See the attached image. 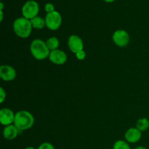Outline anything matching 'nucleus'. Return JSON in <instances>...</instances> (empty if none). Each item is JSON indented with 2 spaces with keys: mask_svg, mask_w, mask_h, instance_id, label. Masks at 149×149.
<instances>
[{
  "mask_svg": "<svg viewBox=\"0 0 149 149\" xmlns=\"http://www.w3.org/2000/svg\"><path fill=\"white\" fill-rule=\"evenodd\" d=\"M35 122L33 114L26 110H20L15 113L14 125L19 131H25L31 129Z\"/></svg>",
  "mask_w": 149,
  "mask_h": 149,
  "instance_id": "nucleus-1",
  "label": "nucleus"
},
{
  "mask_svg": "<svg viewBox=\"0 0 149 149\" xmlns=\"http://www.w3.org/2000/svg\"><path fill=\"white\" fill-rule=\"evenodd\" d=\"M30 52L33 58L37 61H44L49 58L50 53L46 42L40 39H35L32 41L30 45Z\"/></svg>",
  "mask_w": 149,
  "mask_h": 149,
  "instance_id": "nucleus-2",
  "label": "nucleus"
},
{
  "mask_svg": "<svg viewBox=\"0 0 149 149\" xmlns=\"http://www.w3.org/2000/svg\"><path fill=\"white\" fill-rule=\"evenodd\" d=\"M13 28L16 36L21 39L29 37L33 29L31 20L24 17L15 19L13 22Z\"/></svg>",
  "mask_w": 149,
  "mask_h": 149,
  "instance_id": "nucleus-3",
  "label": "nucleus"
},
{
  "mask_svg": "<svg viewBox=\"0 0 149 149\" xmlns=\"http://www.w3.org/2000/svg\"><path fill=\"white\" fill-rule=\"evenodd\" d=\"M21 12L23 17L31 20L38 16L39 12V4L34 0H29L23 4Z\"/></svg>",
  "mask_w": 149,
  "mask_h": 149,
  "instance_id": "nucleus-4",
  "label": "nucleus"
},
{
  "mask_svg": "<svg viewBox=\"0 0 149 149\" xmlns=\"http://www.w3.org/2000/svg\"><path fill=\"white\" fill-rule=\"evenodd\" d=\"M46 27L50 31H57L60 29L62 24V16L58 11L47 13L45 16Z\"/></svg>",
  "mask_w": 149,
  "mask_h": 149,
  "instance_id": "nucleus-5",
  "label": "nucleus"
},
{
  "mask_svg": "<svg viewBox=\"0 0 149 149\" xmlns=\"http://www.w3.org/2000/svg\"><path fill=\"white\" fill-rule=\"evenodd\" d=\"M113 43L119 47H125L127 46L130 41V35L126 31L119 29L113 32L112 36Z\"/></svg>",
  "mask_w": 149,
  "mask_h": 149,
  "instance_id": "nucleus-6",
  "label": "nucleus"
},
{
  "mask_svg": "<svg viewBox=\"0 0 149 149\" xmlns=\"http://www.w3.org/2000/svg\"><path fill=\"white\" fill-rule=\"evenodd\" d=\"M68 47L73 53L76 54L84 49V42L82 39L78 35L72 34L68 39Z\"/></svg>",
  "mask_w": 149,
  "mask_h": 149,
  "instance_id": "nucleus-7",
  "label": "nucleus"
},
{
  "mask_svg": "<svg viewBox=\"0 0 149 149\" xmlns=\"http://www.w3.org/2000/svg\"><path fill=\"white\" fill-rule=\"evenodd\" d=\"M49 60L55 65H62L67 62L68 56L64 51L58 49L53 51H50Z\"/></svg>",
  "mask_w": 149,
  "mask_h": 149,
  "instance_id": "nucleus-8",
  "label": "nucleus"
},
{
  "mask_svg": "<svg viewBox=\"0 0 149 149\" xmlns=\"http://www.w3.org/2000/svg\"><path fill=\"white\" fill-rule=\"evenodd\" d=\"M0 77L5 81H14L17 77V72L10 65H1L0 66Z\"/></svg>",
  "mask_w": 149,
  "mask_h": 149,
  "instance_id": "nucleus-9",
  "label": "nucleus"
},
{
  "mask_svg": "<svg viewBox=\"0 0 149 149\" xmlns=\"http://www.w3.org/2000/svg\"><path fill=\"white\" fill-rule=\"evenodd\" d=\"M15 116V113L12 109L9 108H3L0 110V123L4 127L13 125Z\"/></svg>",
  "mask_w": 149,
  "mask_h": 149,
  "instance_id": "nucleus-10",
  "label": "nucleus"
},
{
  "mask_svg": "<svg viewBox=\"0 0 149 149\" xmlns=\"http://www.w3.org/2000/svg\"><path fill=\"white\" fill-rule=\"evenodd\" d=\"M142 137V132L137 129L136 127H130L125 132V141L129 143H136Z\"/></svg>",
  "mask_w": 149,
  "mask_h": 149,
  "instance_id": "nucleus-11",
  "label": "nucleus"
},
{
  "mask_svg": "<svg viewBox=\"0 0 149 149\" xmlns=\"http://www.w3.org/2000/svg\"><path fill=\"white\" fill-rule=\"evenodd\" d=\"M19 132H20L19 130L13 124V125L4 127L2 133L4 139L7 140V141H13V140L17 138Z\"/></svg>",
  "mask_w": 149,
  "mask_h": 149,
  "instance_id": "nucleus-12",
  "label": "nucleus"
},
{
  "mask_svg": "<svg viewBox=\"0 0 149 149\" xmlns=\"http://www.w3.org/2000/svg\"><path fill=\"white\" fill-rule=\"evenodd\" d=\"M31 23L32 27L35 29H43L44 28L46 27V22H45V18H43L39 16L33 17L31 19Z\"/></svg>",
  "mask_w": 149,
  "mask_h": 149,
  "instance_id": "nucleus-13",
  "label": "nucleus"
},
{
  "mask_svg": "<svg viewBox=\"0 0 149 149\" xmlns=\"http://www.w3.org/2000/svg\"><path fill=\"white\" fill-rule=\"evenodd\" d=\"M46 44L49 50L53 51L58 49L60 45V41L55 36H51V37L48 38L47 40L46 41Z\"/></svg>",
  "mask_w": 149,
  "mask_h": 149,
  "instance_id": "nucleus-14",
  "label": "nucleus"
},
{
  "mask_svg": "<svg viewBox=\"0 0 149 149\" xmlns=\"http://www.w3.org/2000/svg\"><path fill=\"white\" fill-rule=\"evenodd\" d=\"M136 128L141 132H145L149 128V120L147 118H141L136 123Z\"/></svg>",
  "mask_w": 149,
  "mask_h": 149,
  "instance_id": "nucleus-15",
  "label": "nucleus"
},
{
  "mask_svg": "<svg viewBox=\"0 0 149 149\" xmlns=\"http://www.w3.org/2000/svg\"><path fill=\"white\" fill-rule=\"evenodd\" d=\"M113 149H131L129 143L126 141L118 140L114 143L113 146Z\"/></svg>",
  "mask_w": 149,
  "mask_h": 149,
  "instance_id": "nucleus-16",
  "label": "nucleus"
},
{
  "mask_svg": "<svg viewBox=\"0 0 149 149\" xmlns=\"http://www.w3.org/2000/svg\"><path fill=\"white\" fill-rule=\"evenodd\" d=\"M37 149H55L54 146L51 143L44 142L39 146Z\"/></svg>",
  "mask_w": 149,
  "mask_h": 149,
  "instance_id": "nucleus-17",
  "label": "nucleus"
},
{
  "mask_svg": "<svg viewBox=\"0 0 149 149\" xmlns=\"http://www.w3.org/2000/svg\"><path fill=\"white\" fill-rule=\"evenodd\" d=\"M75 55L77 60H79V61H84V60L85 59L87 54H86L85 51H84V49H82V50L79 51V52H78L77 53H76Z\"/></svg>",
  "mask_w": 149,
  "mask_h": 149,
  "instance_id": "nucleus-18",
  "label": "nucleus"
},
{
  "mask_svg": "<svg viewBox=\"0 0 149 149\" xmlns=\"http://www.w3.org/2000/svg\"><path fill=\"white\" fill-rule=\"evenodd\" d=\"M45 10L47 13H50L55 11V6L52 3H47L45 5Z\"/></svg>",
  "mask_w": 149,
  "mask_h": 149,
  "instance_id": "nucleus-19",
  "label": "nucleus"
},
{
  "mask_svg": "<svg viewBox=\"0 0 149 149\" xmlns=\"http://www.w3.org/2000/svg\"><path fill=\"white\" fill-rule=\"evenodd\" d=\"M6 97H7V94H6V91L2 87H0V103H3L5 100Z\"/></svg>",
  "mask_w": 149,
  "mask_h": 149,
  "instance_id": "nucleus-20",
  "label": "nucleus"
},
{
  "mask_svg": "<svg viewBox=\"0 0 149 149\" xmlns=\"http://www.w3.org/2000/svg\"><path fill=\"white\" fill-rule=\"evenodd\" d=\"M0 15H1V17H0V21L2 22L3 18H4V14H3L2 10H0Z\"/></svg>",
  "mask_w": 149,
  "mask_h": 149,
  "instance_id": "nucleus-21",
  "label": "nucleus"
},
{
  "mask_svg": "<svg viewBox=\"0 0 149 149\" xmlns=\"http://www.w3.org/2000/svg\"><path fill=\"white\" fill-rule=\"evenodd\" d=\"M134 149H147V148H146V147H144V146H140L136 147V148H135Z\"/></svg>",
  "mask_w": 149,
  "mask_h": 149,
  "instance_id": "nucleus-22",
  "label": "nucleus"
},
{
  "mask_svg": "<svg viewBox=\"0 0 149 149\" xmlns=\"http://www.w3.org/2000/svg\"><path fill=\"white\" fill-rule=\"evenodd\" d=\"M103 1H106V2H107V3H112V2H113V1H116V0H103Z\"/></svg>",
  "mask_w": 149,
  "mask_h": 149,
  "instance_id": "nucleus-23",
  "label": "nucleus"
},
{
  "mask_svg": "<svg viewBox=\"0 0 149 149\" xmlns=\"http://www.w3.org/2000/svg\"><path fill=\"white\" fill-rule=\"evenodd\" d=\"M3 9H4V4H3L2 2H1L0 3V10L3 11Z\"/></svg>",
  "mask_w": 149,
  "mask_h": 149,
  "instance_id": "nucleus-24",
  "label": "nucleus"
},
{
  "mask_svg": "<svg viewBox=\"0 0 149 149\" xmlns=\"http://www.w3.org/2000/svg\"><path fill=\"white\" fill-rule=\"evenodd\" d=\"M24 149H36V148H35L34 147H32V146H28L26 147V148H25Z\"/></svg>",
  "mask_w": 149,
  "mask_h": 149,
  "instance_id": "nucleus-25",
  "label": "nucleus"
}]
</instances>
